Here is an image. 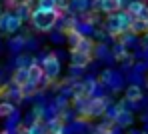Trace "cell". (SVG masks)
<instances>
[{"label":"cell","mask_w":148,"mask_h":134,"mask_svg":"<svg viewBox=\"0 0 148 134\" xmlns=\"http://www.w3.org/2000/svg\"><path fill=\"white\" fill-rule=\"evenodd\" d=\"M104 28H106V32H108L112 38H116V36L122 34V26H120V20H118V14H116V12L106 16V20H104Z\"/></svg>","instance_id":"6"},{"label":"cell","mask_w":148,"mask_h":134,"mask_svg":"<svg viewBox=\"0 0 148 134\" xmlns=\"http://www.w3.org/2000/svg\"><path fill=\"white\" fill-rule=\"evenodd\" d=\"M132 120H134V116H132V112H130V110H120V112H118V116H116V120H114V124H116V126H120V128H126V126H130V124H132Z\"/></svg>","instance_id":"12"},{"label":"cell","mask_w":148,"mask_h":134,"mask_svg":"<svg viewBox=\"0 0 148 134\" xmlns=\"http://www.w3.org/2000/svg\"><path fill=\"white\" fill-rule=\"evenodd\" d=\"M94 10H100L104 14H114L120 10V4H118V0H96Z\"/></svg>","instance_id":"7"},{"label":"cell","mask_w":148,"mask_h":134,"mask_svg":"<svg viewBox=\"0 0 148 134\" xmlns=\"http://www.w3.org/2000/svg\"><path fill=\"white\" fill-rule=\"evenodd\" d=\"M42 72H44V78L48 82L56 80L58 78V74H60V60H58V56L54 52L46 54L44 58H42Z\"/></svg>","instance_id":"2"},{"label":"cell","mask_w":148,"mask_h":134,"mask_svg":"<svg viewBox=\"0 0 148 134\" xmlns=\"http://www.w3.org/2000/svg\"><path fill=\"white\" fill-rule=\"evenodd\" d=\"M22 26V20L16 18L12 12H4L0 14V30L6 32V34H16Z\"/></svg>","instance_id":"3"},{"label":"cell","mask_w":148,"mask_h":134,"mask_svg":"<svg viewBox=\"0 0 148 134\" xmlns=\"http://www.w3.org/2000/svg\"><path fill=\"white\" fill-rule=\"evenodd\" d=\"M146 26H148V20H146Z\"/></svg>","instance_id":"28"},{"label":"cell","mask_w":148,"mask_h":134,"mask_svg":"<svg viewBox=\"0 0 148 134\" xmlns=\"http://www.w3.org/2000/svg\"><path fill=\"white\" fill-rule=\"evenodd\" d=\"M58 18H60V12H58V10H36V8H34L32 14H30L32 26L36 28V30H40V32L52 30V28L56 26Z\"/></svg>","instance_id":"1"},{"label":"cell","mask_w":148,"mask_h":134,"mask_svg":"<svg viewBox=\"0 0 148 134\" xmlns=\"http://www.w3.org/2000/svg\"><path fill=\"white\" fill-rule=\"evenodd\" d=\"M26 72H28V84H32V86H36V88H38V84H42L44 72H42V66H40L36 60L26 68Z\"/></svg>","instance_id":"5"},{"label":"cell","mask_w":148,"mask_h":134,"mask_svg":"<svg viewBox=\"0 0 148 134\" xmlns=\"http://www.w3.org/2000/svg\"><path fill=\"white\" fill-rule=\"evenodd\" d=\"M24 44H26V36H20V38H18V36H14V38L8 42V46H10V50H12V52L22 50V46H24Z\"/></svg>","instance_id":"20"},{"label":"cell","mask_w":148,"mask_h":134,"mask_svg":"<svg viewBox=\"0 0 148 134\" xmlns=\"http://www.w3.org/2000/svg\"><path fill=\"white\" fill-rule=\"evenodd\" d=\"M94 134H96V132H94Z\"/></svg>","instance_id":"29"},{"label":"cell","mask_w":148,"mask_h":134,"mask_svg":"<svg viewBox=\"0 0 148 134\" xmlns=\"http://www.w3.org/2000/svg\"><path fill=\"white\" fill-rule=\"evenodd\" d=\"M12 114H16V106L12 104V102H8V100H2L0 102V118H10Z\"/></svg>","instance_id":"15"},{"label":"cell","mask_w":148,"mask_h":134,"mask_svg":"<svg viewBox=\"0 0 148 134\" xmlns=\"http://www.w3.org/2000/svg\"><path fill=\"white\" fill-rule=\"evenodd\" d=\"M130 2H132V0H118V4H120V10H126Z\"/></svg>","instance_id":"25"},{"label":"cell","mask_w":148,"mask_h":134,"mask_svg":"<svg viewBox=\"0 0 148 134\" xmlns=\"http://www.w3.org/2000/svg\"><path fill=\"white\" fill-rule=\"evenodd\" d=\"M94 54H84V52H70V68H76V70H86L88 64L92 62Z\"/></svg>","instance_id":"4"},{"label":"cell","mask_w":148,"mask_h":134,"mask_svg":"<svg viewBox=\"0 0 148 134\" xmlns=\"http://www.w3.org/2000/svg\"><path fill=\"white\" fill-rule=\"evenodd\" d=\"M112 76H114V70H112V68H106V70L98 76V84H102V86H110Z\"/></svg>","instance_id":"21"},{"label":"cell","mask_w":148,"mask_h":134,"mask_svg":"<svg viewBox=\"0 0 148 134\" xmlns=\"http://www.w3.org/2000/svg\"><path fill=\"white\" fill-rule=\"evenodd\" d=\"M64 122H62V118H58V116H54V118H50L48 122H46V134H64Z\"/></svg>","instance_id":"9"},{"label":"cell","mask_w":148,"mask_h":134,"mask_svg":"<svg viewBox=\"0 0 148 134\" xmlns=\"http://www.w3.org/2000/svg\"><path fill=\"white\" fill-rule=\"evenodd\" d=\"M144 4L146 2H142V0H132L130 4H128V8H126V12L132 16V18H136L138 14H140V10L144 8Z\"/></svg>","instance_id":"17"},{"label":"cell","mask_w":148,"mask_h":134,"mask_svg":"<svg viewBox=\"0 0 148 134\" xmlns=\"http://www.w3.org/2000/svg\"><path fill=\"white\" fill-rule=\"evenodd\" d=\"M26 82H28V72H26V68H16L14 72H12V86H18V88H22Z\"/></svg>","instance_id":"11"},{"label":"cell","mask_w":148,"mask_h":134,"mask_svg":"<svg viewBox=\"0 0 148 134\" xmlns=\"http://www.w3.org/2000/svg\"><path fill=\"white\" fill-rule=\"evenodd\" d=\"M30 14H32V10H30V4H24V2H20V4L16 6V12H14V16H16V18H20L22 22H24L26 18L30 20Z\"/></svg>","instance_id":"16"},{"label":"cell","mask_w":148,"mask_h":134,"mask_svg":"<svg viewBox=\"0 0 148 134\" xmlns=\"http://www.w3.org/2000/svg\"><path fill=\"white\" fill-rule=\"evenodd\" d=\"M94 52H96V56L98 58H106L108 56V48H106V44H94Z\"/></svg>","instance_id":"23"},{"label":"cell","mask_w":148,"mask_h":134,"mask_svg":"<svg viewBox=\"0 0 148 134\" xmlns=\"http://www.w3.org/2000/svg\"><path fill=\"white\" fill-rule=\"evenodd\" d=\"M72 50H74V52L92 54V52H94V42H92V38H88V36H82V38H80V42L74 46ZM72 50H70V52H72Z\"/></svg>","instance_id":"10"},{"label":"cell","mask_w":148,"mask_h":134,"mask_svg":"<svg viewBox=\"0 0 148 134\" xmlns=\"http://www.w3.org/2000/svg\"><path fill=\"white\" fill-rule=\"evenodd\" d=\"M112 58H114V60H126V58H128V50H126V46L120 44V42H116V46L112 48Z\"/></svg>","instance_id":"19"},{"label":"cell","mask_w":148,"mask_h":134,"mask_svg":"<svg viewBox=\"0 0 148 134\" xmlns=\"http://www.w3.org/2000/svg\"><path fill=\"white\" fill-rule=\"evenodd\" d=\"M128 32H130L132 36H140V34H146V32H148V26H146V22H142V20L134 18V20L130 22V28H128Z\"/></svg>","instance_id":"13"},{"label":"cell","mask_w":148,"mask_h":134,"mask_svg":"<svg viewBox=\"0 0 148 134\" xmlns=\"http://www.w3.org/2000/svg\"><path fill=\"white\" fill-rule=\"evenodd\" d=\"M36 10H56V0H38Z\"/></svg>","instance_id":"22"},{"label":"cell","mask_w":148,"mask_h":134,"mask_svg":"<svg viewBox=\"0 0 148 134\" xmlns=\"http://www.w3.org/2000/svg\"><path fill=\"white\" fill-rule=\"evenodd\" d=\"M18 134H30V130H28V128H24V130H20Z\"/></svg>","instance_id":"26"},{"label":"cell","mask_w":148,"mask_h":134,"mask_svg":"<svg viewBox=\"0 0 148 134\" xmlns=\"http://www.w3.org/2000/svg\"><path fill=\"white\" fill-rule=\"evenodd\" d=\"M0 134H10V132H6V130H2V132H0Z\"/></svg>","instance_id":"27"},{"label":"cell","mask_w":148,"mask_h":134,"mask_svg":"<svg viewBox=\"0 0 148 134\" xmlns=\"http://www.w3.org/2000/svg\"><path fill=\"white\" fill-rule=\"evenodd\" d=\"M136 18H138V20H142V22H146V20H148V4H144V8L140 10V14H138Z\"/></svg>","instance_id":"24"},{"label":"cell","mask_w":148,"mask_h":134,"mask_svg":"<svg viewBox=\"0 0 148 134\" xmlns=\"http://www.w3.org/2000/svg\"><path fill=\"white\" fill-rule=\"evenodd\" d=\"M80 38H82V34H80L76 28H70V30H66V42L70 44V50H72L74 46L80 42Z\"/></svg>","instance_id":"18"},{"label":"cell","mask_w":148,"mask_h":134,"mask_svg":"<svg viewBox=\"0 0 148 134\" xmlns=\"http://www.w3.org/2000/svg\"><path fill=\"white\" fill-rule=\"evenodd\" d=\"M124 100L130 102V104L140 102V100H142V88H140L138 84H130V86L126 88V92H124Z\"/></svg>","instance_id":"8"},{"label":"cell","mask_w":148,"mask_h":134,"mask_svg":"<svg viewBox=\"0 0 148 134\" xmlns=\"http://www.w3.org/2000/svg\"><path fill=\"white\" fill-rule=\"evenodd\" d=\"M90 8V0H72L68 2V12H86Z\"/></svg>","instance_id":"14"}]
</instances>
